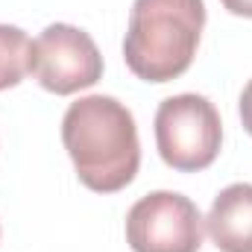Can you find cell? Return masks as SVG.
Returning a JSON list of instances; mask_svg holds the SVG:
<instances>
[{
    "mask_svg": "<svg viewBox=\"0 0 252 252\" xmlns=\"http://www.w3.org/2000/svg\"><path fill=\"white\" fill-rule=\"evenodd\" d=\"M62 144L79 182L94 193L124 190L141 167V141L132 112L106 94H88L67 106Z\"/></svg>",
    "mask_w": 252,
    "mask_h": 252,
    "instance_id": "6da1fadb",
    "label": "cell"
},
{
    "mask_svg": "<svg viewBox=\"0 0 252 252\" xmlns=\"http://www.w3.org/2000/svg\"><path fill=\"white\" fill-rule=\"evenodd\" d=\"M241 124L252 135V79L247 82V88L241 94Z\"/></svg>",
    "mask_w": 252,
    "mask_h": 252,
    "instance_id": "ba28073f",
    "label": "cell"
},
{
    "mask_svg": "<svg viewBox=\"0 0 252 252\" xmlns=\"http://www.w3.org/2000/svg\"><path fill=\"white\" fill-rule=\"evenodd\" d=\"M30 47L32 41L21 27L0 24V91L15 88L30 73Z\"/></svg>",
    "mask_w": 252,
    "mask_h": 252,
    "instance_id": "52a82bcc",
    "label": "cell"
},
{
    "mask_svg": "<svg viewBox=\"0 0 252 252\" xmlns=\"http://www.w3.org/2000/svg\"><path fill=\"white\" fill-rule=\"evenodd\" d=\"M226 12L241 15V18H252V0H220Z\"/></svg>",
    "mask_w": 252,
    "mask_h": 252,
    "instance_id": "9c48e42d",
    "label": "cell"
},
{
    "mask_svg": "<svg viewBox=\"0 0 252 252\" xmlns=\"http://www.w3.org/2000/svg\"><path fill=\"white\" fill-rule=\"evenodd\" d=\"M156 147L167 167L199 173L214 164L223 144L220 112L202 94L167 97L156 112Z\"/></svg>",
    "mask_w": 252,
    "mask_h": 252,
    "instance_id": "3957f363",
    "label": "cell"
},
{
    "mask_svg": "<svg viewBox=\"0 0 252 252\" xmlns=\"http://www.w3.org/2000/svg\"><path fill=\"white\" fill-rule=\"evenodd\" d=\"M208 238L220 252H252V185L235 182L223 188L205 217Z\"/></svg>",
    "mask_w": 252,
    "mask_h": 252,
    "instance_id": "8992f818",
    "label": "cell"
},
{
    "mask_svg": "<svg viewBox=\"0 0 252 252\" xmlns=\"http://www.w3.org/2000/svg\"><path fill=\"white\" fill-rule=\"evenodd\" d=\"M202 27V0H135L124 38L126 67L144 82L179 79L193 64Z\"/></svg>",
    "mask_w": 252,
    "mask_h": 252,
    "instance_id": "7a4b0ae2",
    "label": "cell"
},
{
    "mask_svg": "<svg viewBox=\"0 0 252 252\" xmlns=\"http://www.w3.org/2000/svg\"><path fill=\"white\" fill-rule=\"evenodd\" d=\"M202 214L176 190H153L126 214V244L132 252H199Z\"/></svg>",
    "mask_w": 252,
    "mask_h": 252,
    "instance_id": "277c9868",
    "label": "cell"
},
{
    "mask_svg": "<svg viewBox=\"0 0 252 252\" xmlns=\"http://www.w3.org/2000/svg\"><path fill=\"white\" fill-rule=\"evenodd\" d=\"M30 73L50 94H76L103 76V56L94 38L70 24H50L30 47Z\"/></svg>",
    "mask_w": 252,
    "mask_h": 252,
    "instance_id": "5b68a950",
    "label": "cell"
}]
</instances>
